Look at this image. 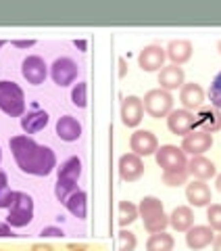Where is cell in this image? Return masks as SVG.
I'll use <instances>...</instances> for the list:
<instances>
[{"instance_id": "obj_29", "label": "cell", "mask_w": 221, "mask_h": 251, "mask_svg": "<svg viewBox=\"0 0 221 251\" xmlns=\"http://www.w3.org/2000/svg\"><path fill=\"white\" fill-rule=\"evenodd\" d=\"M15 197H17V193L9 188V178H6L4 172H0V209L11 207Z\"/></svg>"}, {"instance_id": "obj_7", "label": "cell", "mask_w": 221, "mask_h": 251, "mask_svg": "<svg viewBox=\"0 0 221 251\" xmlns=\"http://www.w3.org/2000/svg\"><path fill=\"white\" fill-rule=\"evenodd\" d=\"M77 74H80V67H77V63L67 59V57L57 59V61L52 63V67H50V75H52V80H54V84H57V86H69V84H73Z\"/></svg>"}, {"instance_id": "obj_22", "label": "cell", "mask_w": 221, "mask_h": 251, "mask_svg": "<svg viewBox=\"0 0 221 251\" xmlns=\"http://www.w3.org/2000/svg\"><path fill=\"white\" fill-rule=\"evenodd\" d=\"M165 52L171 59V65H181L192 57V44L188 40H171Z\"/></svg>"}, {"instance_id": "obj_41", "label": "cell", "mask_w": 221, "mask_h": 251, "mask_svg": "<svg viewBox=\"0 0 221 251\" xmlns=\"http://www.w3.org/2000/svg\"><path fill=\"white\" fill-rule=\"evenodd\" d=\"M119 65H121V75H125V61L123 59L119 61Z\"/></svg>"}, {"instance_id": "obj_9", "label": "cell", "mask_w": 221, "mask_h": 251, "mask_svg": "<svg viewBox=\"0 0 221 251\" xmlns=\"http://www.w3.org/2000/svg\"><path fill=\"white\" fill-rule=\"evenodd\" d=\"M21 74L23 77L29 82V84H42L46 80V75H48V67H46V63L42 57H38V54H29V57L23 61L21 65Z\"/></svg>"}, {"instance_id": "obj_31", "label": "cell", "mask_w": 221, "mask_h": 251, "mask_svg": "<svg viewBox=\"0 0 221 251\" xmlns=\"http://www.w3.org/2000/svg\"><path fill=\"white\" fill-rule=\"evenodd\" d=\"M188 178V168L184 170H171V172H163V182L167 186H179L184 184Z\"/></svg>"}, {"instance_id": "obj_3", "label": "cell", "mask_w": 221, "mask_h": 251, "mask_svg": "<svg viewBox=\"0 0 221 251\" xmlns=\"http://www.w3.org/2000/svg\"><path fill=\"white\" fill-rule=\"evenodd\" d=\"M0 109L11 117H19L25 111V94L15 82H0Z\"/></svg>"}, {"instance_id": "obj_45", "label": "cell", "mask_w": 221, "mask_h": 251, "mask_svg": "<svg viewBox=\"0 0 221 251\" xmlns=\"http://www.w3.org/2000/svg\"><path fill=\"white\" fill-rule=\"evenodd\" d=\"M2 46H4V42H2V40H0V49H2Z\"/></svg>"}, {"instance_id": "obj_27", "label": "cell", "mask_w": 221, "mask_h": 251, "mask_svg": "<svg viewBox=\"0 0 221 251\" xmlns=\"http://www.w3.org/2000/svg\"><path fill=\"white\" fill-rule=\"evenodd\" d=\"M82 176V161L77 157H69L67 161L61 163L59 168V178H65V180H75Z\"/></svg>"}, {"instance_id": "obj_43", "label": "cell", "mask_w": 221, "mask_h": 251, "mask_svg": "<svg viewBox=\"0 0 221 251\" xmlns=\"http://www.w3.org/2000/svg\"><path fill=\"white\" fill-rule=\"evenodd\" d=\"M71 249H73V251H86V247H84V245H80V247H75V245H73Z\"/></svg>"}, {"instance_id": "obj_23", "label": "cell", "mask_w": 221, "mask_h": 251, "mask_svg": "<svg viewBox=\"0 0 221 251\" xmlns=\"http://www.w3.org/2000/svg\"><path fill=\"white\" fill-rule=\"evenodd\" d=\"M46 124H48V113L42 111V109H34V111H29L27 115L21 117V128L27 134H36V132L44 130Z\"/></svg>"}, {"instance_id": "obj_15", "label": "cell", "mask_w": 221, "mask_h": 251, "mask_svg": "<svg viewBox=\"0 0 221 251\" xmlns=\"http://www.w3.org/2000/svg\"><path fill=\"white\" fill-rule=\"evenodd\" d=\"M186 199L190 201V205L194 207H204L211 203V188L202 180H194L186 186Z\"/></svg>"}, {"instance_id": "obj_42", "label": "cell", "mask_w": 221, "mask_h": 251, "mask_svg": "<svg viewBox=\"0 0 221 251\" xmlns=\"http://www.w3.org/2000/svg\"><path fill=\"white\" fill-rule=\"evenodd\" d=\"M215 184H217V188H219V193H221V174L217 176V182H215Z\"/></svg>"}, {"instance_id": "obj_25", "label": "cell", "mask_w": 221, "mask_h": 251, "mask_svg": "<svg viewBox=\"0 0 221 251\" xmlns=\"http://www.w3.org/2000/svg\"><path fill=\"white\" fill-rule=\"evenodd\" d=\"M65 207H67L75 218L84 220L86 214H88V195H86L84 191H75V193L65 201Z\"/></svg>"}, {"instance_id": "obj_14", "label": "cell", "mask_w": 221, "mask_h": 251, "mask_svg": "<svg viewBox=\"0 0 221 251\" xmlns=\"http://www.w3.org/2000/svg\"><path fill=\"white\" fill-rule=\"evenodd\" d=\"M142 174H144V163L138 155L133 153H125L121 155L119 159V176L125 180V182H133V180H138Z\"/></svg>"}, {"instance_id": "obj_16", "label": "cell", "mask_w": 221, "mask_h": 251, "mask_svg": "<svg viewBox=\"0 0 221 251\" xmlns=\"http://www.w3.org/2000/svg\"><path fill=\"white\" fill-rule=\"evenodd\" d=\"M188 174H192L196 180H209L217 174V170H215V163H213L211 159H207V157H202V155H196L192 157L190 161H188Z\"/></svg>"}, {"instance_id": "obj_4", "label": "cell", "mask_w": 221, "mask_h": 251, "mask_svg": "<svg viewBox=\"0 0 221 251\" xmlns=\"http://www.w3.org/2000/svg\"><path fill=\"white\" fill-rule=\"evenodd\" d=\"M9 216H6V224L13 228H23L34 220V199L27 193H17L13 205L9 207Z\"/></svg>"}, {"instance_id": "obj_18", "label": "cell", "mask_w": 221, "mask_h": 251, "mask_svg": "<svg viewBox=\"0 0 221 251\" xmlns=\"http://www.w3.org/2000/svg\"><path fill=\"white\" fill-rule=\"evenodd\" d=\"M213 239H215V234H213L211 226H192L186 234V245L190 249H204L211 245Z\"/></svg>"}, {"instance_id": "obj_21", "label": "cell", "mask_w": 221, "mask_h": 251, "mask_svg": "<svg viewBox=\"0 0 221 251\" xmlns=\"http://www.w3.org/2000/svg\"><path fill=\"white\" fill-rule=\"evenodd\" d=\"M169 224L177 232H188L194 226V214H192V209L186 207V205L176 207V209L171 211V216H169Z\"/></svg>"}, {"instance_id": "obj_10", "label": "cell", "mask_w": 221, "mask_h": 251, "mask_svg": "<svg viewBox=\"0 0 221 251\" xmlns=\"http://www.w3.org/2000/svg\"><path fill=\"white\" fill-rule=\"evenodd\" d=\"M130 147L133 155L138 157H146V155H153L156 153L159 149V143H156V136L153 134L151 130H136L130 138Z\"/></svg>"}, {"instance_id": "obj_36", "label": "cell", "mask_w": 221, "mask_h": 251, "mask_svg": "<svg viewBox=\"0 0 221 251\" xmlns=\"http://www.w3.org/2000/svg\"><path fill=\"white\" fill-rule=\"evenodd\" d=\"M42 234H44V237H59V234H63V230H61V228H52V226H48V228H44V230H42Z\"/></svg>"}, {"instance_id": "obj_8", "label": "cell", "mask_w": 221, "mask_h": 251, "mask_svg": "<svg viewBox=\"0 0 221 251\" xmlns=\"http://www.w3.org/2000/svg\"><path fill=\"white\" fill-rule=\"evenodd\" d=\"M211 145H213V134H209V132H202V130H192L190 134L184 136L181 151L196 157V155H202L204 151H209Z\"/></svg>"}, {"instance_id": "obj_39", "label": "cell", "mask_w": 221, "mask_h": 251, "mask_svg": "<svg viewBox=\"0 0 221 251\" xmlns=\"http://www.w3.org/2000/svg\"><path fill=\"white\" fill-rule=\"evenodd\" d=\"M15 46H19V49H27V46H34V40H19V42H15Z\"/></svg>"}, {"instance_id": "obj_40", "label": "cell", "mask_w": 221, "mask_h": 251, "mask_svg": "<svg viewBox=\"0 0 221 251\" xmlns=\"http://www.w3.org/2000/svg\"><path fill=\"white\" fill-rule=\"evenodd\" d=\"M213 251H221V234L213 239Z\"/></svg>"}, {"instance_id": "obj_33", "label": "cell", "mask_w": 221, "mask_h": 251, "mask_svg": "<svg viewBox=\"0 0 221 251\" xmlns=\"http://www.w3.org/2000/svg\"><path fill=\"white\" fill-rule=\"evenodd\" d=\"M71 100H73V105H77V107H86V103H88V94H86V82H77L73 86V90H71Z\"/></svg>"}, {"instance_id": "obj_13", "label": "cell", "mask_w": 221, "mask_h": 251, "mask_svg": "<svg viewBox=\"0 0 221 251\" xmlns=\"http://www.w3.org/2000/svg\"><path fill=\"white\" fill-rule=\"evenodd\" d=\"M142 115H144L142 99L133 97V94L125 97L123 103H121V120H123V124L128 126V128H136V126L142 122Z\"/></svg>"}, {"instance_id": "obj_32", "label": "cell", "mask_w": 221, "mask_h": 251, "mask_svg": "<svg viewBox=\"0 0 221 251\" xmlns=\"http://www.w3.org/2000/svg\"><path fill=\"white\" fill-rule=\"evenodd\" d=\"M117 241H119V251H133L136 249V234L130 230H119L117 234Z\"/></svg>"}, {"instance_id": "obj_6", "label": "cell", "mask_w": 221, "mask_h": 251, "mask_svg": "<svg viewBox=\"0 0 221 251\" xmlns=\"http://www.w3.org/2000/svg\"><path fill=\"white\" fill-rule=\"evenodd\" d=\"M155 157H156V163L163 168V172L184 170L188 166L186 153L181 151V147H176V145H163L161 149H156Z\"/></svg>"}, {"instance_id": "obj_12", "label": "cell", "mask_w": 221, "mask_h": 251, "mask_svg": "<svg viewBox=\"0 0 221 251\" xmlns=\"http://www.w3.org/2000/svg\"><path fill=\"white\" fill-rule=\"evenodd\" d=\"M165 57H167L165 49H161V46H156V44H151V46H144V49L140 50L138 63L144 72H156V69L163 67Z\"/></svg>"}, {"instance_id": "obj_38", "label": "cell", "mask_w": 221, "mask_h": 251, "mask_svg": "<svg viewBox=\"0 0 221 251\" xmlns=\"http://www.w3.org/2000/svg\"><path fill=\"white\" fill-rule=\"evenodd\" d=\"M31 251H54L50 245H42V243H38V245L31 247Z\"/></svg>"}, {"instance_id": "obj_2", "label": "cell", "mask_w": 221, "mask_h": 251, "mask_svg": "<svg viewBox=\"0 0 221 251\" xmlns=\"http://www.w3.org/2000/svg\"><path fill=\"white\" fill-rule=\"evenodd\" d=\"M138 214L144 220V228L148 232H163L169 224V216L163 211V203L156 197H144L140 201Z\"/></svg>"}, {"instance_id": "obj_28", "label": "cell", "mask_w": 221, "mask_h": 251, "mask_svg": "<svg viewBox=\"0 0 221 251\" xmlns=\"http://www.w3.org/2000/svg\"><path fill=\"white\" fill-rule=\"evenodd\" d=\"M75 191H80V188H77V182H75V180L59 178V180H57V184H54V195H57V199H59L61 203H65Z\"/></svg>"}, {"instance_id": "obj_5", "label": "cell", "mask_w": 221, "mask_h": 251, "mask_svg": "<svg viewBox=\"0 0 221 251\" xmlns=\"http://www.w3.org/2000/svg\"><path fill=\"white\" fill-rule=\"evenodd\" d=\"M142 105H144V111L151 117H165L173 111V97L167 90L155 88L144 94Z\"/></svg>"}, {"instance_id": "obj_17", "label": "cell", "mask_w": 221, "mask_h": 251, "mask_svg": "<svg viewBox=\"0 0 221 251\" xmlns=\"http://www.w3.org/2000/svg\"><path fill=\"white\" fill-rule=\"evenodd\" d=\"M179 100L188 111H194V109H200L202 107V100H204V92L200 88V84L190 82V84H184L181 86V92H179Z\"/></svg>"}, {"instance_id": "obj_11", "label": "cell", "mask_w": 221, "mask_h": 251, "mask_svg": "<svg viewBox=\"0 0 221 251\" xmlns=\"http://www.w3.org/2000/svg\"><path fill=\"white\" fill-rule=\"evenodd\" d=\"M167 126L173 134H179V136H186L190 134L196 126V117L192 111H188V109H176V111H171L169 117H167Z\"/></svg>"}, {"instance_id": "obj_20", "label": "cell", "mask_w": 221, "mask_h": 251, "mask_svg": "<svg viewBox=\"0 0 221 251\" xmlns=\"http://www.w3.org/2000/svg\"><path fill=\"white\" fill-rule=\"evenodd\" d=\"M159 84L163 90H176V88H181L184 86V69L179 65H167L161 69L159 74Z\"/></svg>"}, {"instance_id": "obj_35", "label": "cell", "mask_w": 221, "mask_h": 251, "mask_svg": "<svg viewBox=\"0 0 221 251\" xmlns=\"http://www.w3.org/2000/svg\"><path fill=\"white\" fill-rule=\"evenodd\" d=\"M207 220H209V226L215 230H221V205L219 203H213L207 209Z\"/></svg>"}, {"instance_id": "obj_34", "label": "cell", "mask_w": 221, "mask_h": 251, "mask_svg": "<svg viewBox=\"0 0 221 251\" xmlns=\"http://www.w3.org/2000/svg\"><path fill=\"white\" fill-rule=\"evenodd\" d=\"M209 97H211V103L215 109L221 111V72L215 75V80L211 84V90H209Z\"/></svg>"}, {"instance_id": "obj_30", "label": "cell", "mask_w": 221, "mask_h": 251, "mask_svg": "<svg viewBox=\"0 0 221 251\" xmlns=\"http://www.w3.org/2000/svg\"><path fill=\"white\" fill-rule=\"evenodd\" d=\"M136 218H138V207L133 205V203H130V201H121L119 203V224L128 226Z\"/></svg>"}, {"instance_id": "obj_44", "label": "cell", "mask_w": 221, "mask_h": 251, "mask_svg": "<svg viewBox=\"0 0 221 251\" xmlns=\"http://www.w3.org/2000/svg\"><path fill=\"white\" fill-rule=\"evenodd\" d=\"M217 49H219V52H221V40H219V42H217Z\"/></svg>"}, {"instance_id": "obj_37", "label": "cell", "mask_w": 221, "mask_h": 251, "mask_svg": "<svg viewBox=\"0 0 221 251\" xmlns=\"http://www.w3.org/2000/svg\"><path fill=\"white\" fill-rule=\"evenodd\" d=\"M0 237H13V230H11L9 224L0 222Z\"/></svg>"}, {"instance_id": "obj_26", "label": "cell", "mask_w": 221, "mask_h": 251, "mask_svg": "<svg viewBox=\"0 0 221 251\" xmlns=\"http://www.w3.org/2000/svg\"><path fill=\"white\" fill-rule=\"evenodd\" d=\"M173 237L167 232H153L151 239L146 241V251H173Z\"/></svg>"}, {"instance_id": "obj_46", "label": "cell", "mask_w": 221, "mask_h": 251, "mask_svg": "<svg viewBox=\"0 0 221 251\" xmlns=\"http://www.w3.org/2000/svg\"><path fill=\"white\" fill-rule=\"evenodd\" d=\"M0 161H2V151H0Z\"/></svg>"}, {"instance_id": "obj_19", "label": "cell", "mask_w": 221, "mask_h": 251, "mask_svg": "<svg viewBox=\"0 0 221 251\" xmlns=\"http://www.w3.org/2000/svg\"><path fill=\"white\" fill-rule=\"evenodd\" d=\"M57 134L65 143H73L82 136V124L75 120L73 115H63L57 122Z\"/></svg>"}, {"instance_id": "obj_1", "label": "cell", "mask_w": 221, "mask_h": 251, "mask_svg": "<svg viewBox=\"0 0 221 251\" xmlns=\"http://www.w3.org/2000/svg\"><path fill=\"white\" fill-rule=\"evenodd\" d=\"M11 151L17 161L21 172L31 176H48L57 168V155L52 149L38 145L29 136H13L11 138Z\"/></svg>"}, {"instance_id": "obj_24", "label": "cell", "mask_w": 221, "mask_h": 251, "mask_svg": "<svg viewBox=\"0 0 221 251\" xmlns=\"http://www.w3.org/2000/svg\"><path fill=\"white\" fill-rule=\"evenodd\" d=\"M196 126H200L202 132H209V134L217 132L221 128V111H219V109H215V107L202 109L200 115L196 117Z\"/></svg>"}]
</instances>
